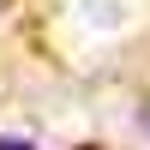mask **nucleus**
<instances>
[{"label":"nucleus","instance_id":"obj_2","mask_svg":"<svg viewBox=\"0 0 150 150\" xmlns=\"http://www.w3.org/2000/svg\"><path fill=\"white\" fill-rule=\"evenodd\" d=\"M84 150H96V144H84Z\"/></svg>","mask_w":150,"mask_h":150},{"label":"nucleus","instance_id":"obj_1","mask_svg":"<svg viewBox=\"0 0 150 150\" xmlns=\"http://www.w3.org/2000/svg\"><path fill=\"white\" fill-rule=\"evenodd\" d=\"M0 150H30V144H18V138H0Z\"/></svg>","mask_w":150,"mask_h":150}]
</instances>
